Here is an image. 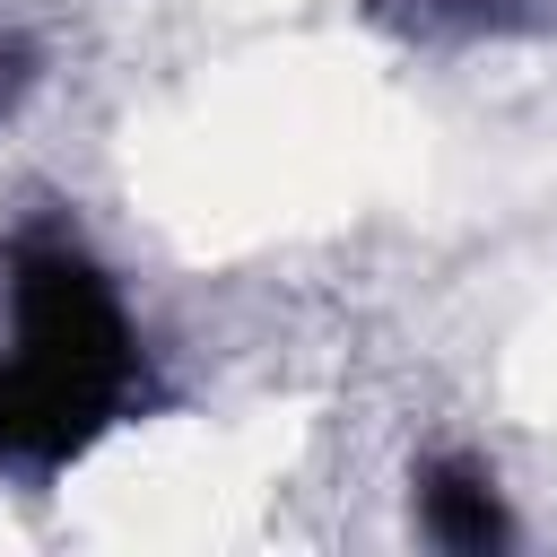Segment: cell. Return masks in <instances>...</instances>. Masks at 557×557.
<instances>
[{
  "instance_id": "6da1fadb",
  "label": "cell",
  "mask_w": 557,
  "mask_h": 557,
  "mask_svg": "<svg viewBox=\"0 0 557 557\" xmlns=\"http://www.w3.org/2000/svg\"><path fill=\"white\" fill-rule=\"evenodd\" d=\"M139 392V331L113 270L70 226L9 244V348H0V470H70L122 426Z\"/></svg>"
},
{
  "instance_id": "7a4b0ae2",
  "label": "cell",
  "mask_w": 557,
  "mask_h": 557,
  "mask_svg": "<svg viewBox=\"0 0 557 557\" xmlns=\"http://www.w3.org/2000/svg\"><path fill=\"white\" fill-rule=\"evenodd\" d=\"M418 531H426L435 548H461V557L505 548L513 522H505V496H496L487 461H470V453H435V461L418 470Z\"/></svg>"
}]
</instances>
